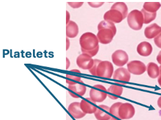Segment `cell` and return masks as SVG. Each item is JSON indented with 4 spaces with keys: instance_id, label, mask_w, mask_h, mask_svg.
<instances>
[{
    "instance_id": "19",
    "label": "cell",
    "mask_w": 161,
    "mask_h": 120,
    "mask_svg": "<svg viewBox=\"0 0 161 120\" xmlns=\"http://www.w3.org/2000/svg\"><path fill=\"white\" fill-rule=\"evenodd\" d=\"M79 33V28L76 23L70 21L66 24V36L68 38H74L76 37Z\"/></svg>"
},
{
    "instance_id": "8",
    "label": "cell",
    "mask_w": 161,
    "mask_h": 120,
    "mask_svg": "<svg viewBox=\"0 0 161 120\" xmlns=\"http://www.w3.org/2000/svg\"><path fill=\"white\" fill-rule=\"evenodd\" d=\"M127 66L130 73L135 75H141L146 71V66L140 60L130 61L127 64Z\"/></svg>"
},
{
    "instance_id": "34",
    "label": "cell",
    "mask_w": 161,
    "mask_h": 120,
    "mask_svg": "<svg viewBox=\"0 0 161 120\" xmlns=\"http://www.w3.org/2000/svg\"><path fill=\"white\" fill-rule=\"evenodd\" d=\"M69 66H70L69 59L68 58H66V70H68Z\"/></svg>"
},
{
    "instance_id": "29",
    "label": "cell",
    "mask_w": 161,
    "mask_h": 120,
    "mask_svg": "<svg viewBox=\"0 0 161 120\" xmlns=\"http://www.w3.org/2000/svg\"><path fill=\"white\" fill-rule=\"evenodd\" d=\"M88 5L93 8H98L105 3L104 2H88Z\"/></svg>"
},
{
    "instance_id": "37",
    "label": "cell",
    "mask_w": 161,
    "mask_h": 120,
    "mask_svg": "<svg viewBox=\"0 0 161 120\" xmlns=\"http://www.w3.org/2000/svg\"><path fill=\"white\" fill-rule=\"evenodd\" d=\"M109 120H118V119H117L116 117H113V116H112V117H111Z\"/></svg>"
},
{
    "instance_id": "3",
    "label": "cell",
    "mask_w": 161,
    "mask_h": 120,
    "mask_svg": "<svg viewBox=\"0 0 161 120\" xmlns=\"http://www.w3.org/2000/svg\"><path fill=\"white\" fill-rule=\"evenodd\" d=\"M127 21L131 29L140 30L144 24V16L141 11L134 9L130 12L127 16Z\"/></svg>"
},
{
    "instance_id": "23",
    "label": "cell",
    "mask_w": 161,
    "mask_h": 120,
    "mask_svg": "<svg viewBox=\"0 0 161 120\" xmlns=\"http://www.w3.org/2000/svg\"><path fill=\"white\" fill-rule=\"evenodd\" d=\"M66 83L68 85H74L80 83H82L81 76L78 75H66Z\"/></svg>"
},
{
    "instance_id": "2",
    "label": "cell",
    "mask_w": 161,
    "mask_h": 120,
    "mask_svg": "<svg viewBox=\"0 0 161 120\" xmlns=\"http://www.w3.org/2000/svg\"><path fill=\"white\" fill-rule=\"evenodd\" d=\"M99 41L97 35L92 32H85L80 38V45L82 49L92 50L98 46Z\"/></svg>"
},
{
    "instance_id": "9",
    "label": "cell",
    "mask_w": 161,
    "mask_h": 120,
    "mask_svg": "<svg viewBox=\"0 0 161 120\" xmlns=\"http://www.w3.org/2000/svg\"><path fill=\"white\" fill-rule=\"evenodd\" d=\"M86 87L82 83L74 85H68V93L74 98L82 97L86 93Z\"/></svg>"
},
{
    "instance_id": "15",
    "label": "cell",
    "mask_w": 161,
    "mask_h": 120,
    "mask_svg": "<svg viewBox=\"0 0 161 120\" xmlns=\"http://www.w3.org/2000/svg\"><path fill=\"white\" fill-rule=\"evenodd\" d=\"M68 110L71 116L75 119H81L86 115L82 112L80 107V103L79 102H73L69 104Z\"/></svg>"
},
{
    "instance_id": "31",
    "label": "cell",
    "mask_w": 161,
    "mask_h": 120,
    "mask_svg": "<svg viewBox=\"0 0 161 120\" xmlns=\"http://www.w3.org/2000/svg\"><path fill=\"white\" fill-rule=\"evenodd\" d=\"M70 22V14L68 11H66V24Z\"/></svg>"
},
{
    "instance_id": "27",
    "label": "cell",
    "mask_w": 161,
    "mask_h": 120,
    "mask_svg": "<svg viewBox=\"0 0 161 120\" xmlns=\"http://www.w3.org/2000/svg\"><path fill=\"white\" fill-rule=\"evenodd\" d=\"M98 50H99V46L97 48H96L95 49L92 50H84V49H81V51L82 52V54H86L91 57H93L95 56L98 52Z\"/></svg>"
},
{
    "instance_id": "28",
    "label": "cell",
    "mask_w": 161,
    "mask_h": 120,
    "mask_svg": "<svg viewBox=\"0 0 161 120\" xmlns=\"http://www.w3.org/2000/svg\"><path fill=\"white\" fill-rule=\"evenodd\" d=\"M68 4L72 8L77 9L81 7L84 4L83 2H68Z\"/></svg>"
},
{
    "instance_id": "4",
    "label": "cell",
    "mask_w": 161,
    "mask_h": 120,
    "mask_svg": "<svg viewBox=\"0 0 161 120\" xmlns=\"http://www.w3.org/2000/svg\"><path fill=\"white\" fill-rule=\"evenodd\" d=\"M114 73V68L111 62L103 60L99 62L97 69V76L101 78L110 79Z\"/></svg>"
},
{
    "instance_id": "30",
    "label": "cell",
    "mask_w": 161,
    "mask_h": 120,
    "mask_svg": "<svg viewBox=\"0 0 161 120\" xmlns=\"http://www.w3.org/2000/svg\"><path fill=\"white\" fill-rule=\"evenodd\" d=\"M154 42L156 46L161 49V32L157 37L154 38Z\"/></svg>"
},
{
    "instance_id": "36",
    "label": "cell",
    "mask_w": 161,
    "mask_h": 120,
    "mask_svg": "<svg viewBox=\"0 0 161 120\" xmlns=\"http://www.w3.org/2000/svg\"><path fill=\"white\" fill-rule=\"evenodd\" d=\"M158 82L160 87H161V76L160 75L158 77Z\"/></svg>"
},
{
    "instance_id": "14",
    "label": "cell",
    "mask_w": 161,
    "mask_h": 120,
    "mask_svg": "<svg viewBox=\"0 0 161 120\" xmlns=\"http://www.w3.org/2000/svg\"><path fill=\"white\" fill-rule=\"evenodd\" d=\"M113 78L114 80L121 81V82H129L131 79V73L127 69L120 67L114 71Z\"/></svg>"
},
{
    "instance_id": "12",
    "label": "cell",
    "mask_w": 161,
    "mask_h": 120,
    "mask_svg": "<svg viewBox=\"0 0 161 120\" xmlns=\"http://www.w3.org/2000/svg\"><path fill=\"white\" fill-rule=\"evenodd\" d=\"M80 107L82 112L86 114L94 113L97 109L96 103L93 102L91 98H86L80 102Z\"/></svg>"
},
{
    "instance_id": "26",
    "label": "cell",
    "mask_w": 161,
    "mask_h": 120,
    "mask_svg": "<svg viewBox=\"0 0 161 120\" xmlns=\"http://www.w3.org/2000/svg\"><path fill=\"white\" fill-rule=\"evenodd\" d=\"M101 60L99 59H94V65L92 66V68L89 70L90 73L93 76H97V66L98 65L99 62H100Z\"/></svg>"
},
{
    "instance_id": "32",
    "label": "cell",
    "mask_w": 161,
    "mask_h": 120,
    "mask_svg": "<svg viewBox=\"0 0 161 120\" xmlns=\"http://www.w3.org/2000/svg\"><path fill=\"white\" fill-rule=\"evenodd\" d=\"M157 60L158 61V63L161 65V50L159 52L158 55H157Z\"/></svg>"
},
{
    "instance_id": "38",
    "label": "cell",
    "mask_w": 161,
    "mask_h": 120,
    "mask_svg": "<svg viewBox=\"0 0 161 120\" xmlns=\"http://www.w3.org/2000/svg\"><path fill=\"white\" fill-rule=\"evenodd\" d=\"M159 68H160V75L161 76V65L160 66H159Z\"/></svg>"
},
{
    "instance_id": "6",
    "label": "cell",
    "mask_w": 161,
    "mask_h": 120,
    "mask_svg": "<svg viewBox=\"0 0 161 120\" xmlns=\"http://www.w3.org/2000/svg\"><path fill=\"white\" fill-rule=\"evenodd\" d=\"M136 113V110L133 105L130 103H121L119 108V119L127 120L133 117Z\"/></svg>"
},
{
    "instance_id": "11",
    "label": "cell",
    "mask_w": 161,
    "mask_h": 120,
    "mask_svg": "<svg viewBox=\"0 0 161 120\" xmlns=\"http://www.w3.org/2000/svg\"><path fill=\"white\" fill-rule=\"evenodd\" d=\"M104 20L108 21L114 23H118L121 22L124 20L122 13L117 9H109L104 14Z\"/></svg>"
},
{
    "instance_id": "35",
    "label": "cell",
    "mask_w": 161,
    "mask_h": 120,
    "mask_svg": "<svg viewBox=\"0 0 161 120\" xmlns=\"http://www.w3.org/2000/svg\"><path fill=\"white\" fill-rule=\"evenodd\" d=\"M157 104H158V106L161 109V96L159 97V99H158Z\"/></svg>"
},
{
    "instance_id": "13",
    "label": "cell",
    "mask_w": 161,
    "mask_h": 120,
    "mask_svg": "<svg viewBox=\"0 0 161 120\" xmlns=\"http://www.w3.org/2000/svg\"><path fill=\"white\" fill-rule=\"evenodd\" d=\"M110 107L105 105H100L97 107L94 117L97 120H109L112 116L109 113Z\"/></svg>"
},
{
    "instance_id": "16",
    "label": "cell",
    "mask_w": 161,
    "mask_h": 120,
    "mask_svg": "<svg viewBox=\"0 0 161 120\" xmlns=\"http://www.w3.org/2000/svg\"><path fill=\"white\" fill-rule=\"evenodd\" d=\"M161 32V26L157 23H152L147 26L144 30V35L148 39H153Z\"/></svg>"
},
{
    "instance_id": "21",
    "label": "cell",
    "mask_w": 161,
    "mask_h": 120,
    "mask_svg": "<svg viewBox=\"0 0 161 120\" xmlns=\"http://www.w3.org/2000/svg\"><path fill=\"white\" fill-rule=\"evenodd\" d=\"M111 9H117L119 12H120L123 16H124V18H126L127 15H128V8H127V5L122 2H116L111 6Z\"/></svg>"
},
{
    "instance_id": "10",
    "label": "cell",
    "mask_w": 161,
    "mask_h": 120,
    "mask_svg": "<svg viewBox=\"0 0 161 120\" xmlns=\"http://www.w3.org/2000/svg\"><path fill=\"white\" fill-rule=\"evenodd\" d=\"M76 64L79 68L89 70L94 65V59L86 54H81L77 57Z\"/></svg>"
},
{
    "instance_id": "25",
    "label": "cell",
    "mask_w": 161,
    "mask_h": 120,
    "mask_svg": "<svg viewBox=\"0 0 161 120\" xmlns=\"http://www.w3.org/2000/svg\"><path fill=\"white\" fill-rule=\"evenodd\" d=\"M121 103H122L121 102H117L114 104H113L110 107L109 113L113 117H117L119 119V114H118V112H119V108L120 107V105H121Z\"/></svg>"
},
{
    "instance_id": "18",
    "label": "cell",
    "mask_w": 161,
    "mask_h": 120,
    "mask_svg": "<svg viewBox=\"0 0 161 120\" xmlns=\"http://www.w3.org/2000/svg\"><path fill=\"white\" fill-rule=\"evenodd\" d=\"M123 87L119 85H112L107 89V96L111 99L116 100L123 93Z\"/></svg>"
},
{
    "instance_id": "1",
    "label": "cell",
    "mask_w": 161,
    "mask_h": 120,
    "mask_svg": "<svg viewBox=\"0 0 161 120\" xmlns=\"http://www.w3.org/2000/svg\"><path fill=\"white\" fill-rule=\"evenodd\" d=\"M117 33V28L114 23L103 20L98 25L97 36L99 42L103 44L111 43Z\"/></svg>"
},
{
    "instance_id": "33",
    "label": "cell",
    "mask_w": 161,
    "mask_h": 120,
    "mask_svg": "<svg viewBox=\"0 0 161 120\" xmlns=\"http://www.w3.org/2000/svg\"><path fill=\"white\" fill-rule=\"evenodd\" d=\"M69 46H70V42L69 38H66V50H68L69 49Z\"/></svg>"
},
{
    "instance_id": "22",
    "label": "cell",
    "mask_w": 161,
    "mask_h": 120,
    "mask_svg": "<svg viewBox=\"0 0 161 120\" xmlns=\"http://www.w3.org/2000/svg\"><path fill=\"white\" fill-rule=\"evenodd\" d=\"M161 7L160 2H145L143 6V9L145 11L150 13H157V12Z\"/></svg>"
},
{
    "instance_id": "20",
    "label": "cell",
    "mask_w": 161,
    "mask_h": 120,
    "mask_svg": "<svg viewBox=\"0 0 161 120\" xmlns=\"http://www.w3.org/2000/svg\"><path fill=\"white\" fill-rule=\"evenodd\" d=\"M146 70L148 76L152 79H156L160 76V68L154 62H149L146 66Z\"/></svg>"
},
{
    "instance_id": "17",
    "label": "cell",
    "mask_w": 161,
    "mask_h": 120,
    "mask_svg": "<svg viewBox=\"0 0 161 120\" xmlns=\"http://www.w3.org/2000/svg\"><path fill=\"white\" fill-rule=\"evenodd\" d=\"M153 46L148 42H142L137 46V52L142 56H148L152 54Z\"/></svg>"
},
{
    "instance_id": "24",
    "label": "cell",
    "mask_w": 161,
    "mask_h": 120,
    "mask_svg": "<svg viewBox=\"0 0 161 120\" xmlns=\"http://www.w3.org/2000/svg\"><path fill=\"white\" fill-rule=\"evenodd\" d=\"M142 13L143 14L144 16V23L147 24V23H150L155 20L156 17H157V13H150L145 11L144 9L141 10Z\"/></svg>"
},
{
    "instance_id": "5",
    "label": "cell",
    "mask_w": 161,
    "mask_h": 120,
    "mask_svg": "<svg viewBox=\"0 0 161 120\" xmlns=\"http://www.w3.org/2000/svg\"><path fill=\"white\" fill-rule=\"evenodd\" d=\"M90 98L95 103H101L107 97V89L102 85H95L90 90Z\"/></svg>"
},
{
    "instance_id": "7",
    "label": "cell",
    "mask_w": 161,
    "mask_h": 120,
    "mask_svg": "<svg viewBox=\"0 0 161 120\" xmlns=\"http://www.w3.org/2000/svg\"><path fill=\"white\" fill-rule=\"evenodd\" d=\"M113 63L117 66L122 67L126 64L129 60V56L127 52L123 50H115L111 56Z\"/></svg>"
}]
</instances>
